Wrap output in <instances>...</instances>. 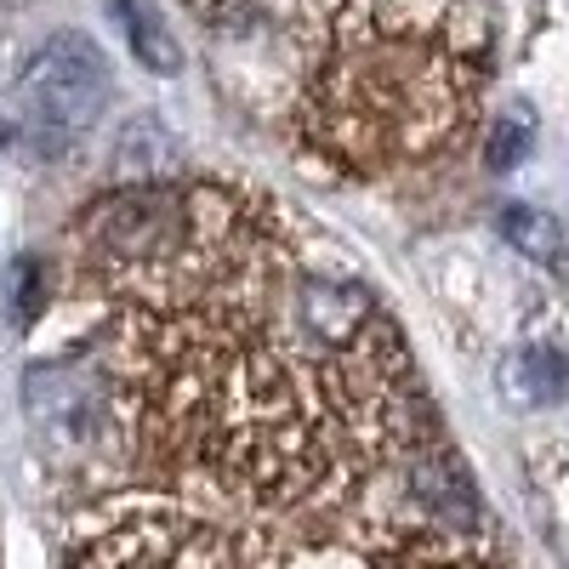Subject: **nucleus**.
I'll use <instances>...</instances> for the list:
<instances>
[{
    "label": "nucleus",
    "instance_id": "f257e3e1",
    "mask_svg": "<svg viewBox=\"0 0 569 569\" xmlns=\"http://www.w3.org/2000/svg\"><path fill=\"white\" fill-rule=\"evenodd\" d=\"M257 188L137 182L86 211L80 262L114 302L103 393L142 467L217 512H359L433 445L399 325L302 262Z\"/></svg>",
    "mask_w": 569,
    "mask_h": 569
},
{
    "label": "nucleus",
    "instance_id": "f03ea898",
    "mask_svg": "<svg viewBox=\"0 0 569 569\" xmlns=\"http://www.w3.org/2000/svg\"><path fill=\"white\" fill-rule=\"evenodd\" d=\"M217 23L257 7L297 34L302 131L348 171L427 160L472 120L485 29L472 0H188Z\"/></svg>",
    "mask_w": 569,
    "mask_h": 569
},
{
    "label": "nucleus",
    "instance_id": "7ed1b4c3",
    "mask_svg": "<svg viewBox=\"0 0 569 569\" xmlns=\"http://www.w3.org/2000/svg\"><path fill=\"white\" fill-rule=\"evenodd\" d=\"M103 103H109V58L86 34H58L18 74L12 137L40 160H58L91 137V126L103 120Z\"/></svg>",
    "mask_w": 569,
    "mask_h": 569
},
{
    "label": "nucleus",
    "instance_id": "20e7f679",
    "mask_svg": "<svg viewBox=\"0 0 569 569\" xmlns=\"http://www.w3.org/2000/svg\"><path fill=\"white\" fill-rule=\"evenodd\" d=\"M23 405H29V421L40 427V439H52V445H98L103 421H109L103 376L74 359L34 365L23 382Z\"/></svg>",
    "mask_w": 569,
    "mask_h": 569
},
{
    "label": "nucleus",
    "instance_id": "39448f33",
    "mask_svg": "<svg viewBox=\"0 0 569 569\" xmlns=\"http://www.w3.org/2000/svg\"><path fill=\"white\" fill-rule=\"evenodd\" d=\"M114 171L126 182H177L182 171V149L160 120H131L114 142Z\"/></svg>",
    "mask_w": 569,
    "mask_h": 569
},
{
    "label": "nucleus",
    "instance_id": "423d86ee",
    "mask_svg": "<svg viewBox=\"0 0 569 569\" xmlns=\"http://www.w3.org/2000/svg\"><path fill=\"white\" fill-rule=\"evenodd\" d=\"M109 12H114V23H120V34L131 46V58L149 69V74H177L182 69V46L166 29L154 0H109Z\"/></svg>",
    "mask_w": 569,
    "mask_h": 569
},
{
    "label": "nucleus",
    "instance_id": "0eeeda50",
    "mask_svg": "<svg viewBox=\"0 0 569 569\" xmlns=\"http://www.w3.org/2000/svg\"><path fill=\"white\" fill-rule=\"evenodd\" d=\"M563 382H569V365L558 353H547V348H530V353H518V359L501 365V388L518 393L525 405H552L563 393Z\"/></svg>",
    "mask_w": 569,
    "mask_h": 569
},
{
    "label": "nucleus",
    "instance_id": "6e6552de",
    "mask_svg": "<svg viewBox=\"0 0 569 569\" xmlns=\"http://www.w3.org/2000/svg\"><path fill=\"white\" fill-rule=\"evenodd\" d=\"M496 228H501V240H507L512 251H525L530 262H552V257L563 251L558 217H547V211H536V206H507Z\"/></svg>",
    "mask_w": 569,
    "mask_h": 569
},
{
    "label": "nucleus",
    "instance_id": "1a4fd4ad",
    "mask_svg": "<svg viewBox=\"0 0 569 569\" xmlns=\"http://www.w3.org/2000/svg\"><path fill=\"white\" fill-rule=\"evenodd\" d=\"M530 142H536V131H530V120H525V114L496 120V126H490V142H485V166H490V171H512V166H525V160H530Z\"/></svg>",
    "mask_w": 569,
    "mask_h": 569
},
{
    "label": "nucleus",
    "instance_id": "9d476101",
    "mask_svg": "<svg viewBox=\"0 0 569 569\" xmlns=\"http://www.w3.org/2000/svg\"><path fill=\"white\" fill-rule=\"evenodd\" d=\"M7 291H12L18 319H34V313L46 308V268H40L34 257H18V262H12V279H7Z\"/></svg>",
    "mask_w": 569,
    "mask_h": 569
},
{
    "label": "nucleus",
    "instance_id": "9b49d317",
    "mask_svg": "<svg viewBox=\"0 0 569 569\" xmlns=\"http://www.w3.org/2000/svg\"><path fill=\"white\" fill-rule=\"evenodd\" d=\"M12 7H23V0H12Z\"/></svg>",
    "mask_w": 569,
    "mask_h": 569
}]
</instances>
